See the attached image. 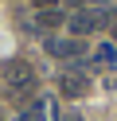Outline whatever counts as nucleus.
<instances>
[{"label": "nucleus", "instance_id": "1", "mask_svg": "<svg viewBox=\"0 0 117 121\" xmlns=\"http://www.w3.org/2000/svg\"><path fill=\"white\" fill-rule=\"evenodd\" d=\"M4 74H8V86L16 90V98H20V102L31 94V90H35V74H31V66H27V63H20V59H16V63H8V70H4Z\"/></svg>", "mask_w": 117, "mask_h": 121}, {"label": "nucleus", "instance_id": "2", "mask_svg": "<svg viewBox=\"0 0 117 121\" xmlns=\"http://www.w3.org/2000/svg\"><path fill=\"white\" fill-rule=\"evenodd\" d=\"M101 24H105V12H74V16H70V31L74 35H90V31H98Z\"/></svg>", "mask_w": 117, "mask_h": 121}, {"label": "nucleus", "instance_id": "3", "mask_svg": "<svg viewBox=\"0 0 117 121\" xmlns=\"http://www.w3.org/2000/svg\"><path fill=\"white\" fill-rule=\"evenodd\" d=\"M43 47H47V55H55V59H74L78 55V39H66V35H47Z\"/></svg>", "mask_w": 117, "mask_h": 121}, {"label": "nucleus", "instance_id": "4", "mask_svg": "<svg viewBox=\"0 0 117 121\" xmlns=\"http://www.w3.org/2000/svg\"><path fill=\"white\" fill-rule=\"evenodd\" d=\"M86 86H90V82H86L82 74H62V94H66V98H82Z\"/></svg>", "mask_w": 117, "mask_h": 121}, {"label": "nucleus", "instance_id": "5", "mask_svg": "<svg viewBox=\"0 0 117 121\" xmlns=\"http://www.w3.org/2000/svg\"><path fill=\"white\" fill-rule=\"evenodd\" d=\"M90 63H94V66H113V63H117V47H113V43H98Z\"/></svg>", "mask_w": 117, "mask_h": 121}, {"label": "nucleus", "instance_id": "6", "mask_svg": "<svg viewBox=\"0 0 117 121\" xmlns=\"http://www.w3.org/2000/svg\"><path fill=\"white\" fill-rule=\"evenodd\" d=\"M39 24H43V27H55V24H62V12H59V8H47V12H39Z\"/></svg>", "mask_w": 117, "mask_h": 121}, {"label": "nucleus", "instance_id": "7", "mask_svg": "<svg viewBox=\"0 0 117 121\" xmlns=\"http://www.w3.org/2000/svg\"><path fill=\"white\" fill-rule=\"evenodd\" d=\"M105 24H109V35H117V12H105Z\"/></svg>", "mask_w": 117, "mask_h": 121}, {"label": "nucleus", "instance_id": "8", "mask_svg": "<svg viewBox=\"0 0 117 121\" xmlns=\"http://www.w3.org/2000/svg\"><path fill=\"white\" fill-rule=\"evenodd\" d=\"M35 4H39L43 12H47V8H55V0H35Z\"/></svg>", "mask_w": 117, "mask_h": 121}, {"label": "nucleus", "instance_id": "9", "mask_svg": "<svg viewBox=\"0 0 117 121\" xmlns=\"http://www.w3.org/2000/svg\"><path fill=\"white\" fill-rule=\"evenodd\" d=\"M62 121H82V117H78V113L70 109V113H62Z\"/></svg>", "mask_w": 117, "mask_h": 121}]
</instances>
